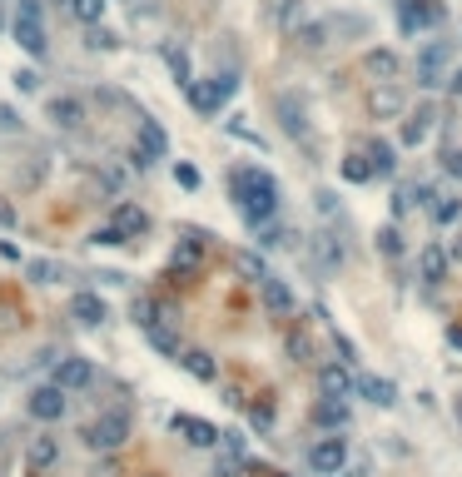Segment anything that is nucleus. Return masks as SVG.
I'll return each mask as SVG.
<instances>
[{"label":"nucleus","instance_id":"11","mask_svg":"<svg viewBox=\"0 0 462 477\" xmlns=\"http://www.w3.org/2000/svg\"><path fill=\"white\" fill-rule=\"evenodd\" d=\"M433 124H437V110L433 104H418V110L403 120V130H398V144H403V150H418V144L433 134Z\"/></svg>","mask_w":462,"mask_h":477},{"label":"nucleus","instance_id":"9","mask_svg":"<svg viewBox=\"0 0 462 477\" xmlns=\"http://www.w3.org/2000/svg\"><path fill=\"white\" fill-rule=\"evenodd\" d=\"M94 383V363L90 358H80V353H60V363H55V388H65V393H85V388Z\"/></svg>","mask_w":462,"mask_h":477},{"label":"nucleus","instance_id":"19","mask_svg":"<svg viewBox=\"0 0 462 477\" xmlns=\"http://www.w3.org/2000/svg\"><path fill=\"white\" fill-rule=\"evenodd\" d=\"M423 204H428V214H433V224H457L462 219V199L457 194H433V189H423Z\"/></svg>","mask_w":462,"mask_h":477},{"label":"nucleus","instance_id":"1","mask_svg":"<svg viewBox=\"0 0 462 477\" xmlns=\"http://www.w3.org/2000/svg\"><path fill=\"white\" fill-rule=\"evenodd\" d=\"M229 189H234V204H239V214H244L249 224L264 229L269 219L279 214V179L264 174V169H254V164L234 169V174H229Z\"/></svg>","mask_w":462,"mask_h":477},{"label":"nucleus","instance_id":"43","mask_svg":"<svg viewBox=\"0 0 462 477\" xmlns=\"http://www.w3.org/2000/svg\"><path fill=\"white\" fill-rule=\"evenodd\" d=\"M443 169H447V174H453L457 184H462V150H447V154H443Z\"/></svg>","mask_w":462,"mask_h":477},{"label":"nucleus","instance_id":"48","mask_svg":"<svg viewBox=\"0 0 462 477\" xmlns=\"http://www.w3.org/2000/svg\"><path fill=\"white\" fill-rule=\"evenodd\" d=\"M447 343H453V348H462V328H447Z\"/></svg>","mask_w":462,"mask_h":477},{"label":"nucleus","instance_id":"46","mask_svg":"<svg viewBox=\"0 0 462 477\" xmlns=\"http://www.w3.org/2000/svg\"><path fill=\"white\" fill-rule=\"evenodd\" d=\"M15 84H20V90H25V94H30V90H35L40 80H35V70H20V75H15Z\"/></svg>","mask_w":462,"mask_h":477},{"label":"nucleus","instance_id":"10","mask_svg":"<svg viewBox=\"0 0 462 477\" xmlns=\"http://www.w3.org/2000/svg\"><path fill=\"white\" fill-rule=\"evenodd\" d=\"M65 408H70V393L55 383H40L35 393H30V418H40V422H60Z\"/></svg>","mask_w":462,"mask_h":477},{"label":"nucleus","instance_id":"41","mask_svg":"<svg viewBox=\"0 0 462 477\" xmlns=\"http://www.w3.org/2000/svg\"><path fill=\"white\" fill-rule=\"evenodd\" d=\"M289 358L293 363H313V343L303 333H289Z\"/></svg>","mask_w":462,"mask_h":477},{"label":"nucleus","instance_id":"50","mask_svg":"<svg viewBox=\"0 0 462 477\" xmlns=\"http://www.w3.org/2000/svg\"><path fill=\"white\" fill-rule=\"evenodd\" d=\"M457 422H462V402H457Z\"/></svg>","mask_w":462,"mask_h":477},{"label":"nucleus","instance_id":"6","mask_svg":"<svg viewBox=\"0 0 462 477\" xmlns=\"http://www.w3.org/2000/svg\"><path fill=\"white\" fill-rule=\"evenodd\" d=\"M343 462H349V438H343V432H323V438L309 448V468L319 477L343 472Z\"/></svg>","mask_w":462,"mask_h":477},{"label":"nucleus","instance_id":"13","mask_svg":"<svg viewBox=\"0 0 462 477\" xmlns=\"http://www.w3.org/2000/svg\"><path fill=\"white\" fill-rule=\"evenodd\" d=\"M359 70H363V75H369L373 84H383V80H398V50H388V45H373V50H363Z\"/></svg>","mask_w":462,"mask_h":477},{"label":"nucleus","instance_id":"45","mask_svg":"<svg viewBox=\"0 0 462 477\" xmlns=\"http://www.w3.org/2000/svg\"><path fill=\"white\" fill-rule=\"evenodd\" d=\"M90 45H94V50H114V35H110V30H94Z\"/></svg>","mask_w":462,"mask_h":477},{"label":"nucleus","instance_id":"31","mask_svg":"<svg viewBox=\"0 0 462 477\" xmlns=\"http://www.w3.org/2000/svg\"><path fill=\"white\" fill-rule=\"evenodd\" d=\"M234 269H239V273H244V279H249V283H264V279H269V269H264V259H259V253H249V249H244V253H234Z\"/></svg>","mask_w":462,"mask_h":477},{"label":"nucleus","instance_id":"15","mask_svg":"<svg viewBox=\"0 0 462 477\" xmlns=\"http://www.w3.org/2000/svg\"><path fill=\"white\" fill-rule=\"evenodd\" d=\"M319 398H353L349 363H323L319 368Z\"/></svg>","mask_w":462,"mask_h":477},{"label":"nucleus","instance_id":"33","mask_svg":"<svg viewBox=\"0 0 462 477\" xmlns=\"http://www.w3.org/2000/svg\"><path fill=\"white\" fill-rule=\"evenodd\" d=\"M293 35H299V45H303V50H323V45H329V25H323V20H319V25L309 20V25H299Z\"/></svg>","mask_w":462,"mask_h":477},{"label":"nucleus","instance_id":"37","mask_svg":"<svg viewBox=\"0 0 462 477\" xmlns=\"http://www.w3.org/2000/svg\"><path fill=\"white\" fill-rule=\"evenodd\" d=\"M249 418H254L259 432H269V428H274V402H269V398H254V402H249Z\"/></svg>","mask_w":462,"mask_h":477},{"label":"nucleus","instance_id":"25","mask_svg":"<svg viewBox=\"0 0 462 477\" xmlns=\"http://www.w3.org/2000/svg\"><path fill=\"white\" fill-rule=\"evenodd\" d=\"M25 458H30V468H55V458H60V442L50 438V432H40V438H30Z\"/></svg>","mask_w":462,"mask_h":477},{"label":"nucleus","instance_id":"30","mask_svg":"<svg viewBox=\"0 0 462 477\" xmlns=\"http://www.w3.org/2000/svg\"><path fill=\"white\" fill-rule=\"evenodd\" d=\"M144 333H150V343L160 348V353H170V358H180V353H184V348H180V338H174V328H170V323H164V328H160V323H150V328H144Z\"/></svg>","mask_w":462,"mask_h":477},{"label":"nucleus","instance_id":"49","mask_svg":"<svg viewBox=\"0 0 462 477\" xmlns=\"http://www.w3.org/2000/svg\"><path fill=\"white\" fill-rule=\"evenodd\" d=\"M453 94H457V100H462V70H457V75H453Z\"/></svg>","mask_w":462,"mask_h":477},{"label":"nucleus","instance_id":"26","mask_svg":"<svg viewBox=\"0 0 462 477\" xmlns=\"http://www.w3.org/2000/svg\"><path fill=\"white\" fill-rule=\"evenodd\" d=\"M363 154H369L373 174H393V169H398V150L388 140H369V144H363Z\"/></svg>","mask_w":462,"mask_h":477},{"label":"nucleus","instance_id":"21","mask_svg":"<svg viewBox=\"0 0 462 477\" xmlns=\"http://www.w3.org/2000/svg\"><path fill=\"white\" fill-rule=\"evenodd\" d=\"M313 422L329 432H339L343 422H349V398H319L313 402Z\"/></svg>","mask_w":462,"mask_h":477},{"label":"nucleus","instance_id":"36","mask_svg":"<svg viewBox=\"0 0 462 477\" xmlns=\"http://www.w3.org/2000/svg\"><path fill=\"white\" fill-rule=\"evenodd\" d=\"M418 199H423V189H413V184H398V189H393V219H403L408 209L418 204Z\"/></svg>","mask_w":462,"mask_h":477},{"label":"nucleus","instance_id":"16","mask_svg":"<svg viewBox=\"0 0 462 477\" xmlns=\"http://www.w3.org/2000/svg\"><path fill=\"white\" fill-rule=\"evenodd\" d=\"M70 313H75V323H85V328H100L104 318H110V303L100 299L94 289H80L75 293V303H70Z\"/></svg>","mask_w":462,"mask_h":477},{"label":"nucleus","instance_id":"28","mask_svg":"<svg viewBox=\"0 0 462 477\" xmlns=\"http://www.w3.org/2000/svg\"><path fill=\"white\" fill-rule=\"evenodd\" d=\"M343 179H349V184H369V179H373L369 154H363V150H353L349 159H343Z\"/></svg>","mask_w":462,"mask_h":477},{"label":"nucleus","instance_id":"44","mask_svg":"<svg viewBox=\"0 0 462 477\" xmlns=\"http://www.w3.org/2000/svg\"><path fill=\"white\" fill-rule=\"evenodd\" d=\"M0 130H10V134H15V130H20V114H15V110H10V104H0Z\"/></svg>","mask_w":462,"mask_h":477},{"label":"nucleus","instance_id":"47","mask_svg":"<svg viewBox=\"0 0 462 477\" xmlns=\"http://www.w3.org/2000/svg\"><path fill=\"white\" fill-rule=\"evenodd\" d=\"M447 259H457V263H462V234L453 239V249H447Z\"/></svg>","mask_w":462,"mask_h":477},{"label":"nucleus","instance_id":"17","mask_svg":"<svg viewBox=\"0 0 462 477\" xmlns=\"http://www.w3.org/2000/svg\"><path fill=\"white\" fill-rule=\"evenodd\" d=\"M353 393H363L369 402H378V408H393L398 402V388L378 373H353Z\"/></svg>","mask_w":462,"mask_h":477},{"label":"nucleus","instance_id":"35","mask_svg":"<svg viewBox=\"0 0 462 477\" xmlns=\"http://www.w3.org/2000/svg\"><path fill=\"white\" fill-rule=\"evenodd\" d=\"M164 65H170V75L180 80V84H189V80H194V75H189V55H184L180 45H164Z\"/></svg>","mask_w":462,"mask_h":477},{"label":"nucleus","instance_id":"24","mask_svg":"<svg viewBox=\"0 0 462 477\" xmlns=\"http://www.w3.org/2000/svg\"><path fill=\"white\" fill-rule=\"evenodd\" d=\"M259 289H264V303H269V313H293V289L283 279H274V273H269L264 283H259Z\"/></svg>","mask_w":462,"mask_h":477},{"label":"nucleus","instance_id":"3","mask_svg":"<svg viewBox=\"0 0 462 477\" xmlns=\"http://www.w3.org/2000/svg\"><path fill=\"white\" fill-rule=\"evenodd\" d=\"M363 110H369V120H403V114H408L403 84H398V80L369 84V94H363Z\"/></svg>","mask_w":462,"mask_h":477},{"label":"nucleus","instance_id":"4","mask_svg":"<svg viewBox=\"0 0 462 477\" xmlns=\"http://www.w3.org/2000/svg\"><path fill=\"white\" fill-rule=\"evenodd\" d=\"M15 45L25 50V55H45V25H40V0H20L15 10Z\"/></svg>","mask_w":462,"mask_h":477},{"label":"nucleus","instance_id":"23","mask_svg":"<svg viewBox=\"0 0 462 477\" xmlns=\"http://www.w3.org/2000/svg\"><path fill=\"white\" fill-rule=\"evenodd\" d=\"M443 70H447V45H428L423 60H418V84H428V90H433Z\"/></svg>","mask_w":462,"mask_h":477},{"label":"nucleus","instance_id":"51","mask_svg":"<svg viewBox=\"0 0 462 477\" xmlns=\"http://www.w3.org/2000/svg\"><path fill=\"white\" fill-rule=\"evenodd\" d=\"M65 5H70V0H65Z\"/></svg>","mask_w":462,"mask_h":477},{"label":"nucleus","instance_id":"14","mask_svg":"<svg viewBox=\"0 0 462 477\" xmlns=\"http://www.w3.org/2000/svg\"><path fill=\"white\" fill-rule=\"evenodd\" d=\"M164 150H170V134H164L154 120H144L140 144H134V164H154V159H164Z\"/></svg>","mask_w":462,"mask_h":477},{"label":"nucleus","instance_id":"38","mask_svg":"<svg viewBox=\"0 0 462 477\" xmlns=\"http://www.w3.org/2000/svg\"><path fill=\"white\" fill-rule=\"evenodd\" d=\"M30 279H35V283H60V279H65V269L50 263V259H35V263H30Z\"/></svg>","mask_w":462,"mask_h":477},{"label":"nucleus","instance_id":"5","mask_svg":"<svg viewBox=\"0 0 462 477\" xmlns=\"http://www.w3.org/2000/svg\"><path fill=\"white\" fill-rule=\"evenodd\" d=\"M443 15H447L443 0H398V30H403V35H423V30H433Z\"/></svg>","mask_w":462,"mask_h":477},{"label":"nucleus","instance_id":"22","mask_svg":"<svg viewBox=\"0 0 462 477\" xmlns=\"http://www.w3.org/2000/svg\"><path fill=\"white\" fill-rule=\"evenodd\" d=\"M174 432H184L194 448H214L219 442V428L214 422H204V418H174Z\"/></svg>","mask_w":462,"mask_h":477},{"label":"nucleus","instance_id":"20","mask_svg":"<svg viewBox=\"0 0 462 477\" xmlns=\"http://www.w3.org/2000/svg\"><path fill=\"white\" fill-rule=\"evenodd\" d=\"M180 363H184L189 378H199V383H214V378H219V363H214V353H209V348H184Z\"/></svg>","mask_w":462,"mask_h":477},{"label":"nucleus","instance_id":"32","mask_svg":"<svg viewBox=\"0 0 462 477\" xmlns=\"http://www.w3.org/2000/svg\"><path fill=\"white\" fill-rule=\"evenodd\" d=\"M70 15H75L80 25H100L104 20V0H70Z\"/></svg>","mask_w":462,"mask_h":477},{"label":"nucleus","instance_id":"34","mask_svg":"<svg viewBox=\"0 0 462 477\" xmlns=\"http://www.w3.org/2000/svg\"><path fill=\"white\" fill-rule=\"evenodd\" d=\"M313 259H319L323 269H339V263H343V249L333 243V234H319V243H313Z\"/></svg>","mask_w":462,"mask_h":477},{"label":"nucleus","instance_id":"18","mask_svg":"<svg viewBox=\"0 0 462 477\" xmlns=\"http://www.w3.org/2000/svg\"><path fill=\"white\" fill-rule=\"evenodd\" d=\"M447 263H453V259H447L443 243H428V249L418 253V279H423V283H443L447 279Z\"/></svg>","mask_w":462,"mask_h":477},{"label":"nucleus","instance_id":"27","mask_svg":"<svg viewBox=\"0 0 462 477\" xmlns=\"http://www.w3.org/2000/svg\"><path fill=\"white\" fill-rule=\"evenodd\" d=\"M114 229H120L124 239H134V234H144V229H150V219H144V209L120 204V209H114Z\"/></svg>","mask_w":462,"mask_h":477},{"label":"nucleus","instance_id":"42","mask_svg":"<svg viewBox=\"0 0 462 477\" xmlns=\"http://www.w3.org/2000/svg\"><path fill=\"white\" fill-rule=\"evenodd\" d=\"M174 184H180V189H199V184H204V174H199L194 164H174Z\"/></svg>","mask_w":462,"mask_h":477},{"label":"nucleus","instance_id":"8","mask_svg":"<svg viewBox=\"0 0 462 477\" xmlns=\"http://www.w3.org/2000/svg\"><path fill=\"white\" fill-rule=\"evenodd\" d=\"M274 110H279L283 134H289V140H299V144H309V104H303V94L299 90L274 94Z\"/></svg>","mask_w":462,"mask_h":477},{"label":"nucleus","instance_id":"12","mask_svg":"<svg viewBox=\"0 0 462 477\" xmlns=\"http://www.w3.org/2000/svg\"><path fill=\"white\" fill-rule=\"evenodd\" d=\"M199 263H204V239H180L174 243V259H170V279L184 283L189 273H199Z\"/></svg>","mask_w":462,"mask_h":477},{"label":"nucleus","instance_id":"7","mask_svg":"<svg viewBox=\"0 0 462 477\" xmlns=\"http://www.w3.org/2000/svg\"><path fill=\"white\" fill-rule=\"evenodd\" d=\"M234 84H239L234 75H214V80H199V84L189 80V84H184V94H189V104H194L199 114H219V104H224L229 94H234Z\"/></svg>","mask_w":462,"mask_h":477},{"label":"nucleus","instance_id":"29","mask_svg":"<svg viewBox=\"0 0 462 477\" xmlns=\"http://www.w3.org/2000/svg\"><path fill=\"white\" fill-rule=\"evenodd\" d=\"M403 229L398 224H388V229H378V253H383V259H403Z\"/></svg>","mask_w":462,"mask_h":477},{"label":"nucleus","instance_id":"39","mask_svg":"<svg viewBox=\"0 0 462 477\" xmlns=\"http://www.w3.org/2000/svg\"><path fill=\"white\" fill-rule=\"evenodd\" d=\"M50 120L55 124H75L80 120V100H55L50 104Z\"/></svg>","mask_w":462,"mask_h":477},{"label":"nucleus","instance_id":"40","mask_svg":"<svg viewBox=\"0 0 462 477\" xmlns=\"http://www.w3.org/2000/svg\"><path fill=\"white\" fill-rule=\"evenodd\" d=\"M299 15H303V5H299V0H279V5H274V20H279L283 30H289V25H299Z\"/></svg>","mask_w":462,"mask_h":477},{"label":"nucleus","instance_id":"2","mask_svg":"<svg viewBox=\"0 0 462 477\" xmlns=\"http://www.w3.org/2000/svg\"><path fill=\"white\" fill-rule=\"evenodd\" d=\"M80 442H85L90 452H120L124 442H130V418H124V412H100L94 422H85Z\"/></svg>","mask_w":462,"mask_h":477}]
</instances>
